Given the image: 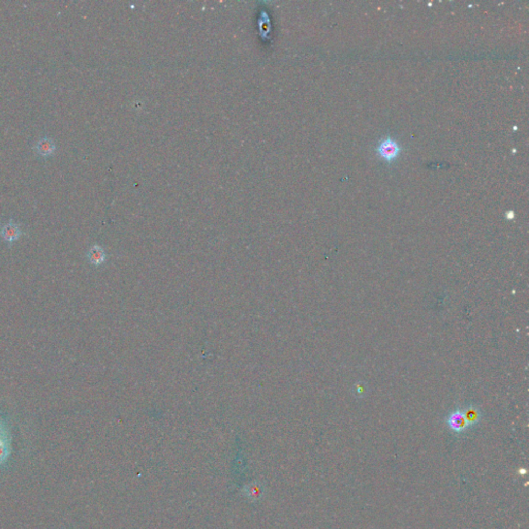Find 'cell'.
Wrapping results in <instances>:
<instances>
[{
    "mask_svg": "<svg viewBox=\"0 0 529 529\" xmlns=\"http://www.w3.org/2000/svg\"><path fill=\"white\" fill-rule=\"evenodd\" d=\"M34 150L38 153V155H40L41 157L48 158L54 154V152L56 150V145L51 138L44 137L37 142V144L34 146Z\"/></svg>",
    "mask_w": 529,
    "mask_h": 529,
    "instance_id": "obj_5",
    "label": "cell"
},
{
    "mask_svg": "<svg viewBox=\"0 0 529 529\" xmlns=\"http://www.w3.org/2000/svg\"><path fill=\"white\" fill-rule=\"evenodd\" d=\"M87 259L92 266L99 267L103 264L107 260V253L104 249L99 245H92L87 251Z\"/></svg>",
    "mask_w": 529,
    "mask_h": 529,
    "instance_id": "obj_6",
    "label": "cell"
},
{
    "mask_svg": "<svg viewBox=\"0 0 529 529\" xmlns=\"http://www.w3.org/2000/svg\"><path fill=\"white\" fill-rule=\"evenodd\" d=\"M446 424L450 431L456 435L464 434L474 426L468 420L464 408L456 409L446 418Z\"/></svg>",
    "mask_w": 529,
    "mask_h": 529,
    "instance_id": "obj_1",
    "label": "cell"
},
{
    "mask_svg": "<svg viewBox=\"0 0 529 529\" xmlns=\"http://www.w3.org/2000/svg\"><path fill=\"white\" fill-rule=\"evenodd\" d=\"M375 150H376L377 156L387 163L395 162L397 158L399 157V155L402 151L400 144L390 137L382 139L378 143Z\"/></svg>",
    "mask_w": 529,
    "mask_h": 529,
    "instance_id": "obj_2",
    "label": "cell"
},
{
    "mask_svg": "<svg viewBox=\"0 0 529 529\" xmlns=\"http://www.w3.org/2000/svg\"><path fill=\"white\" fill-rule=\"evenodd\" d=\"M23 232L18 223H16L13 219H11L9 222L5 223L2 227H0V237L2 239L10 246L14 245L15 242H17Z\"/></svg>",
    "mask_w": 529,
    "mask_h": 529,
    "instance_id": "obj_4",
    "label": "cell"
},
{
    "mask_svg": "<svg viewBox=\"0 0 529 529\" xmlns=\"http://www.w3.org/2000/svg\"><path fill=\"white\" fill-rule=\"evenodd\" d=\"M11 449V430L6 418L0 415V465L9 457Z\"/></svg>",
    "mask_w": 529,
    "mask_h": 529,
    "instance_id": "obj_3",
    "label": "cell"
}]
</instances>
